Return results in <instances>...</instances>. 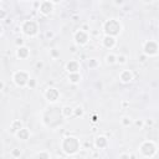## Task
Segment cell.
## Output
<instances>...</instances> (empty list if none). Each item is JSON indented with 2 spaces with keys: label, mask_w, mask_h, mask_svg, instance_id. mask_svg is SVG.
I'll return each mask as SVG.
<instances>
[{
  "label": "cell",
  "mask_w": 159,
  "mask_h": 159,
  "mask_svg": "<svg viewBox=\"0 0 159 159\" xmlns=\"http://www.w3.org/2000/svg\"><path fill=\"white\" fill-rule=\"evenodd\" d=\"M81 149V143L77 137L67 135L61 140V150L66 155H75Z\"/></svg>",
  "instance_id": "1"
},
{
  "label": "cell",
  "mask_w": 159,
  "mask_h": 159,
  "mask_svg": "<svg viewBox=\"0 0 159 159\" xmlns=\"http://www.w3.org/2000/svg\"><path fill=\"white\" fill-rule=\"evenodd\" d=\"M103 32L104 35H109V36H118L122 31V24L119 20L117 19H109V20H106L103 22Z\"/></svg>",
  "instance_id": "2"
},
{
  "label": "cell",
  "mask_w": 159,
  "mask_h": 159,
  "mask_svg": "<svg viewBox=\"0 0 159 159\" xmlns=\"http://www.w3.org/2000/svg\"><path fill=\"white\" fill-rule=\"evenodd\" d=\"M138 150L140 153V157H143V158H153L158 152V147H157L155 142H153V140H144V142L140 143Z\"/></svg>",
  "instance_id": "3"
},
{
  "label": "cell",
  "mask_w": 159,
  "mask_h": 159,
  "mask_svg": "<svg viewBox=\"0 0 159 159\" xmlns=\"http://www.w3.org/2000/svg\"><path fill=\"white\" fill-rule=\"evenodd\" d=\"M21 32L29 37H34L39 34V24L35 20H25L21 22Z\"/></svg>",
  "instance_id": "4"
},
{
  "label": "cell",
  "mask_w": 159,
  "mask_h": 159,
  "mask_svg": "<svg viewBox=\"0 0 159 159\" xmlns=\"http://www.w3.org/2000/svg\"><path fill=\"white\" fill-rule=\"evenodd\" d=\"M142 51H143V53L147 57L157 56L158 55V51H159L158 42L154 41V40H147V41H144L143 42V46H142Z\"/></svg>",
  "instance_id": "5"
},
{
  "label": "cell",
  "mask_w": 159,
  "mask_h": 159,
  "mask_svg": "<svg viewBox=\"0 0 159 159\" xmlns=\"http://www.w3.org/2000/svg\"><path fill=\"white\" fill-rule=\"evenodd\" d=\"M12 82L17 86V87H26L29 80H30V75L26 72V71H22V70H19V71H15L12 73Z\"/></svg>",
  "instance_id": "6"
},
{
  "label": "cell",
  "mask_w": 159,
  "mask_h": 159,
  "mask_svg": "<svg viewBox=\"0 0 159 159\" xmlns=\"http://www.w3.org/2000/svg\"><path fill=\"white\" fill-rule=\"evenodd\" d=\"M73 41H75V43L77 46H84V45H87L88 41H89L88 31H84L82 29H78L73 34Z\"/></svg>",
  "instance_id": "7"
},
{
  "label": "cell",
  "mask_w": 159,
  "mask_h": 159,
  "mask_svg": "<svg viewBox=\"0 0 159 159\" xmlns=\"http://www.w3.org/2000/svg\"><path fill=\"white\" fill-rule=\"evenodd\" d=\"M43 97H45V99H46L48 103H55V102H57L58 98H60V91H58L57 88H55V87H48V88L45 91Z\"/></svg>",
  "instance_id": "8"
},
{
  "label": "cell",
  "mask_w": 159,
  "mask_h": 159,
  "mask_svg": "<svg viewBox=\"0 0 159 159\" xmlns=\"http://www.w3.org/2000/svg\"><path fill=\"white\" fill-rule=\"evenodd\" d=\"M39 11L43 15V16H48L52 11H53V4L50 0H42L39 4Z\"/></svg>",
  "instance_id": "9"
},
{
  "label": "cell",
  "mask_w": 159,
  "mask_h": 159,
  "mask_svg": "<svg viewBox=\"0 0 159 159\" xmlns=\"http://www.w3.org/2000/svg\"><path fill=\"white\" fill-rule=\"evenodd\" d=\"M133 78H134V75H133V72L130 70H122L119 72V81L122 83H124V84L130 83L133 81Z\"/></svg>",
  "instance_id": "10"
},
{
  "label": "cell",
  "mask_w": 159,
  "mask_h": 159,
  "mask_svg": "<svg viewBox=\"0 0 159 159\" xmlns=\"http://www.w3.org/2000/svg\"><path fill=\"white\" fill-rule=\"evenodd\" d=\"M102 45L103 47L108 48V50H112L113 47H116L117 45V40L114 36H109V35H104L103 39H102Z\"/></svg>",
  "instance_id": "11"
},
{
  "label": "cell",
  "mask_w": 159,
  "mask_h": 159,
  "mask_svg": "<svg viewBox=\"0 0 159 159\" xmlns=\"http://www.w3.org/2000/svg\"><path fill=\"white\" fill-rule=\"evenodd\" d=\"M65 68H66V71H67L68 73L80 72V70H81V63H80L77 60H70V61L66 63Z\"/></svg>",
  "instance_id": "12"
},
{
  "label": "cell",
  "mask_w": 159,
  "mask_h": 159,
  "mask_svg": "<svg viewBox=\"0 0 159 159\" xmlns=\"http://www.w3.org/2000/svg\"><path fill=\"white\" fill-rule=\"evenodd\" d=\"M94 147L97 149H104L108 147V138L106 135H97L94 138Z\"/></svg>",
  "instance_id": "13"
},
{
  "label": "cell",
  "mask_w": 159,
  "mask_h": 159,
  "mask_svg": "<svg viewBox=\"0 0 159 159\" xmlns=\"http://www.w3.org/2000/svg\"><path fill=\"white\" fill-rule=\"evenodd\" d=\"M29 56H30V48L26 47L25 45L16 48V57H17V58H20V60H26V58H29Z\"/></svg>",
  "instance_id": "14"
},
{
  "label": "cell",
  "mask_w": 159,
  "mask_h": 159,
  "mask_svg": "<svg viewBox=\"0 0 159 159\" xmlns=\"http://www.w3.org/2000/svg\"><path fill=\"white\" fill-rule=\"evenodd\" d=\"M15 135H16V138L20 139V140H27V139L30 138L31 133H30V130H29L27 128L22 127V128H20V129L15 133Z\"/></svg>",
  "instance_id": "15"
},
{
  "label": "cell",
  "mask_w": 159,
  "mask_h": 159,
  "mask_svg": "<svg viewBox=\"0 0 159 159\" xmlns=\"http://www.w3.org/2000/svg\"><path fill=\"white\" fill-rule=\"evenodd\" d=\"M24 127V124H22V122L20 120V119H14L11 123H10V132L12 133V134H15L20 128H22Z\"/></svg>",
  "instance_id": "16"
},
{
  "label": "cell",
  "mask_w": 159,
  "mask_h": 159,
  "mask_svg": "<svg viewBox=\"0 0 159 159\" xmlns=\"http://www.w3.org/2000/svg\"><path fill=\"white\" fill-rule=\"evenodd\" d=\"M61 114H62L63 118L73 117V107H71V106H63L61 108Z\"/></svg>",
  "instance_id": "17"
},
{
  "label": "cell",
  "mask_w": 159,
  "mask_h": 159,
  "mask_svg": "<svg viewBox=\"0 0 159 159\" xmlns=\"http://www.w3.org/2000/svg\"><path fill=\"white\" fill-rule=\"evenodd\" d=\"M82 80V76L80 75V72H73V73H68V81L73 84L80 83Z\"/></svg>",
  "instance_id": "18"
},
{
  "label": "cell",
  "mask_w": 159,
  "mask_h": 159,
  "mask_svg": "<svg viewBox=\"0 0 159 159\" xmlns=\"http://www.w3.org/2000/svg\"><path fill=\"white\" fill-rule=\"evenodd\" d=\"M34 158H40V159H50L51 158V154L46 150H42V152H37L36 154H34Z\"/></svg>",
  "instance_id": "19"
},
{
  "label": "cell",
  "mask_w": 159,
  "mask_h": 159,
  "mask_svg": "<svg viewBox=\"0 0 159 159\" xmlns=\"http://www.w3.org/2000/svg\"><path fill=\"white\" fill-rule=\"evenodd\" d=\"M116 63H118V65H125L127 63V56L123 55V53L116 55Z\"/></svg>",
  "instance_id": "20"
},
{
  "label": "cell",
  "mask_w": 159,
  "mask_h": 159,
  "mask_svg": "<svg viewBox=\"0 0 159 159\" xmlns=\"http://www.w3.org/2000/svg\"><path fill=\"white\" fill-rule=\"evenodd\" d=\"M106 63L107 65H114L116 63V55L112 53V52L107 53L106 55Z\"/></svg>",
  "instance_id": "21"
},
{
  "label": "cell",
  "mask_w": 159,
  "mask_h": 159,
  "mask_svg": "<svg viewBox=\"0 0 159 159\" xmlns=\"http://www.w3.org/2000/svg\"><path fill=\"white\" fill-rule=\"evenodd\" d=\"M87 66L89 67V68H92V70H94V68H97L98 66H99V62H98V60L97 58H89L88 61H87Z\"/></svg>",
  "instance_id": "22"
},
{
  "label": "cell",
  "mask_w": 159,
  "mask_h": 159,
  "mask_svg": "<svg viewBox=\"0 0 159 159\" xmlns=\"http://www.w3.org/2000/svg\"><path fill=\"white\" fill-rule=\"evenodd\" d=\"M84 114V111L81 106H77L76 108H73V116L75 117H82Z\"/></svg>",
  "instance_id": "23"
},
{
  "label": "cell",
  "mask_w": 159,
  "mask_h": 159,
  "mask_svg": "<svg viewBox=\"0 0 159 159\" xmlns=\"http://www.w3.org/2000/svg\"><path fill=\"white\" fill-rule=\"evenodd\" d=\"M120 123H122L123 127H129V125H132L133 120H132L130 117H123V118L120 119Z\"/></svg>",
  "instance_id": "24"
},
{
  "label": "cell",
  "mask_w": 159,
  "mask_h": 159,
  "mask_svg": "<svg viewBox=\"0 0 159 159\" xmlns=\"http://www.w3.org/2000/svg\"><path fill=\"white\" fill-rule=\"evenodd\" d=\"M10 154H11L12 158H20L21 154H22V152H21V149H19V148H14V149H11Z\"/></svg>",
  "instance_id": "25"
},
{
  "label": "cell",
  "mask_w": 159,
  "mask_h": 159,
  "mask_svg": "<svg viewBox=\"0 0 159 159\" xmlns=\"http://www.w3.org/2000/svg\"><path fill=\"white\" fill-rule=\"evenodd\" d=\"M15 45H16V47L24 46V45H25V40H24L22 37H16V40H15Z\"/></svg>",
  "instance_id": "26"
},
{
  "label": "cell",
  "mask_w": 159,
  "mask_h": 159,
  "mask_svg": "<svg viewBox=\"0 0 159 159\" xmlns=\"http://www.w3.org/2000/svg\"><path fill=\"white\" fill-rule=\"evenodd\" d=\"M26 86H27L29 88H35V86H36V80H35V78H30Z\"/></svg>",
  "instance_id": "27"
},
{
  "label": "cell",
  "mask_w": 159,
  "mask_h": 159,
  "mask_svg": "<svg viewBox=\"0 0 159 159\" xmlns=\"http://www.w3.org/2000/svg\"><path fill=\"white\" fill-rule=\"evenodd\" d=\"M133 155L130 154V153H120L119 155H118V158L119 159H124V158H127V159H129V158H132Z\"/></svg>",
  "instance_id": "28"
},
{
  "label": "cell",
  "mask_w": 159,
  "mask_h": 159,
  "mask_svg": "<svg viewBox=\"0 0 159 159\" xmlns=\"http://www.w3.org/2000/svg\"><path fill=\"white\" fill-rule=\"evenodd\" d=\"M134 124H135L137 127H139V128H143V125H144V120H143V119H137V120L134 122Z\"/></svg>",
  "instance_id": "29"
},
{
  "label": "cell",
  "mask_w": 159,
  "mask_h": 159,
  "mask_svg": "<svg viewBox=\"0 0 159 159\" xmlns=\"http://www.w3.org/2000/svg\"><path fill=\"white\" fill-rule=\"evenodd\" d=\"M6 16H7V12H6L5 10L0 9V20H5V19H6Z\"/></svg>",
  "instance_id": "30"
},
{
  "label": "cell",
  "mask_w": 159,
  "mask_h": 159,
  "mask_svg": "<svg viewBox=\"0 0 159 159\" xmlns=\"http://www.w3.org/2000/svg\"><path fill=\"white\" fill-rule=\"evenodd\" d=\"M35 67H36V70H42L43 68V62L42 61H37L35 63Z\"/></svg>",
  "instance_id": "31"
},
{
  "label": "cell",
  "mask_w": 159,
  "mask_h": 159,
  "mask_svg": "<svg viewBox=\"0 0 159 159\" xmlns=\"http://www.w3.org/2000/svg\"><path fill=\"white\" fill-rule=\"evenodd\" d=\"M45 36H46L47 39H52V37H53V32H52V31H46Z\"/></svg>",
  "instance_id": "32"
},
{
  "label": "cell",
  "mask_w": 159,
  "mask_h": 159,
  "mask_svg": "<svg viewBox=\"0 0 159 159\" xmlns=\"http://www.w3.org/2000/svg\"><path fill=\"white\" fill-rule=\"evenodd\" d=\"M51 55H52L53 57H57V56H58V52H57V51L53 48V50H51Z\"/></svg>",
  "instance_id": "33"
},
{
  "label": "cell",
  "mask_w": 159,
  "mask_h": 159,
  "mask_svg": "<svg viewBox=\"0 0 159 159\" xmlns=\"http://www.w3.org/2000/svg\"><path fill=\"white\" fill-rule=\"evenodd\" d=\"M123 2H124V0H114V4L118 5V6L119 5H123Z\"/></svg>",
  "instance_id": "34"
},
{
  "label": "cell",
  "mask_w": 159,
  "mask_h": 159,
  "mask_svg": "<svg viewBox=\"0 0 159 159\" xmlns=\"http://www.w3.org/2000/svg\"><path fill=\"white\" fill-rule=\"evenodd\" d=\"M145 58H147V56H145V55L143 53V55H142V56L139 57V61H140V62H144V61H145Z\"/></svg>",
  "instance_id": "35"
},
{
  "label": "cell",
  "mask_w": 159,
  "mask_h": 159,
  "mask_svg": "<svg viewBox=\"0 0 159 159\" xmlns=\"http://www.w3.org/2000/svg\"><path fill=\"white\" fill-rule=\"evenodd\" d=\"M153 123H154L153 120H145L144 122V124H148V125H153Z\"/></svg>",
  "instance_id": "36"
},
{
  "label": "cell",
  "mask_w": 159,
  "mask_h": 159,
  "mask_svg": "<svg viewBox=\"0 0 159 159\" xmlns=\"http://www.w3.org/2000/svg\"><path fill=\"white\" fill-rule=\"evenodd\" d=\"M4 87H5V83L0 80V91H1V89H4Z\"/></svg>",
  "instance_id": "37"
},
{
  "label": "cell",
  "mask_w": 159,
  "mask_h": 159,
  "mask_svg": "<svg viewBox=\"0 0 159 159\" xmlns=\"http://www.w3.org/2000/svg\"><path fill=\"white\" fill-rule=\"evenodd\" d=\"M50 1H51V2H52V4L55 5V4H60V2L62 1V0H50Z\"/></svg>",
  "instance_id": "38"
},
{
  "label": "cell",
  "mask_w": 159,
  "mask_h": 159,
  "mask_svg": "<svg viewBox=\"0 0 159 159\" xmlns=\"http://www.w3.org/2000/svg\"><path fill=\"white\" fill-rule=\"evenodd\" d=\"M81 29H82V30H84V31H88V30H89V29H88V26H87V25H83V26H82V27H81Z\"/></svg>",
  "instance_id": "39"
},
{
  "label": "cell",
  "mask_w": 159,
  "mask_h": 159,
  "mask_svg": "<svg viewBox=\"0 0 159 159\" xmlns=\"http://www.w3.org/2000/svg\"><path fill=\"white\" fill-rule=\"evenodd\" d=\"M71 52H72V53L76 52V46H71Z\"/></svg>",
  "instance_id": "40"
},
{
  "label": "cell",
  "mask_w": 159,
  "mask_h": 159,
  "mask_svg": "<svg viewBox=\"0 0 159 159\" xmlns=\"http://www.w3.org/2000/svg\"><path fill=\"white\" fill-rule=\"evenodd\" d=\"M92 122H93V123H96V122H97V117H96V116L92 118Z\"/></svg>",
  "instance_id": "41"
},
{
  "label": "cell",
  "mask_w": 159,
  "mask_h": 159,
  "mask_svg": "<svg viewBox=\"0 0 159 159\" xmlns=\"http://www.w3.org/2000/svg\"><path fill=\"white\" fill-rule=\"evenodd\" d=\"M2 34V26H1V24H0V35Z\"/></svg>",
  "instance_id": "42"
},
{
  "label": "cell",
  "mask_w": 159,
  "mask_h": 159,
  "mask_svg": "<svg viewBox=\"0 0 159 159\" xmlns=\"http://www.w3.org/2000/svg\"><path fill=\"white\" fill-rule=\"evenodd\" d=\"M22 1H30V0H22Z\"/></svg>",
  "instance_id": "43"
},
{
  "label": "cell",
  "mask_w": 159,
  "mask_h": 159,
  "mask_svg": "<svg viewBox=\"0 0 159 159\" xmlns=\"http://www.w3.org/2000/svg\"><path fill=\"white\" fill-rule=\"evenodd\" d=\"M0 6H1V0H0Z\"/></svg>",
  "instance_id": "44"
}]
</instances>
